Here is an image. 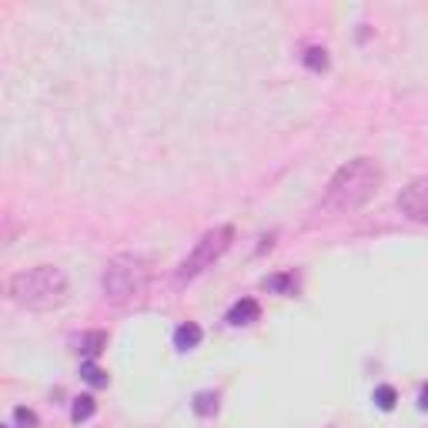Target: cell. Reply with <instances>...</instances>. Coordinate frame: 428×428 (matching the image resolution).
Listing matches in <instances>:
<instances>
[{
	"mask_svg": "<svg viewBox=\"0 0 428 428\" xmlns=\"http://www.w3.org/2000/svg\"><path fill=\"white\" fill-rule=\"evenodd\" d=\"M382 187V168L371 157H355L331 174L324 187V208L328 211H358L362 204L378 194Z\"/></svg>",
	"mask_w": 428,
	"mask_h": 428,
	"instance_id": "1",
	"label": "cell"
},
{
	"mask_svg": "<svg viewBox=\"0 0 428 428\" xmlns=\"http://www.w3.org/2000/svg\"><path fill=\"white\" fill-rule=\"evenodd\" d=\"M7 294H10L14 305L27 308V311H54L67 301V278L54 264L24 268V271L10 275Z\"/></svg>",
	"mask_w": 428,
	"mask_h": 428,
	"instance_id": "2",
	"label": "cell"
},
{
	"mask_svg": "<svg viewBox=\"0 0 428 428\" xmlns=\"http://www.w3.org/2000/svg\"><path fill=\"white\" fill-rule=\"evenodd\" d=\"M148 281H151V261L144 258V255H138V251L114 255V258L107 261L104 278H101L104 294L114 305H127V301L141 298L148 291Z\"/></svg>",
	"mask_w": 428,
	"mask_h": 428,
	"instance_id": "3",
	"label": "cell"
},
{
	"mask_svg": "<svg viewBox=\"0 0 428 428\" xmlns=\"http://www.w3.org/2000/svg\"><path fill=\"white\" fill-rule=\"evenodd\" d=\"M231 241H234V228H231V224H217V228H211L198 241V245L191 248V255L181 261L178 278H181V281H187V278H198L204 268H211L214 261L228 251Z\"/></svg>",
	"mask_w": 428,
	"mask_h": 428,
	"instance_id": "4",
	"label": "cell"
},
{
	"mask_svg": "<svg viewBox=\"0 0 428 428\" xmlns=\"http://www.w3.org/2000/svg\"><path fill=\"white\" fill-rule=\"evenodd\" d=\"M398 211L405 214L408 221L428 224V178H415L412 184L401 187V194H398Z\"/></svg>",
	"mask_w": 428,
	"mask_h": 428,
	"instance_id": "5",
	"label": "cell"
},
{
	"mask_svg": "<svg viewBox=\"0 0 428 428\" xmlns=\"http://www.w3.org/2000/svg\"><path fill=\"white\" fill-rule=\"evenodd\" d=\"M258 318H261V305L255 298H241V301H234L228 311V324H234V328L251 324V321H258Z\"/></svg>",
	"mask_w": 428,
	"mask_h": 428,
	"instance_id": "6",
	"label": "cell"
},
{
	"mask_svg": "<svg viewBox=\"0 0 428 428\" xmlns=\"http://www.w3.org/2000/svg\"><path fill=\"white\" fill-rule=\"evenodd\" d=\"M201 338H204V331H201V324H194V321H184V324H178L174 328V348L178 352H191V348H198Z\"/></svg>",
	"mask_w": 428,
	"mask_h": 428,
	"instance_id": "7",
	"label": "cell"
},
{
	"mask_svg": "<svg viewBox=\"0 0 428 428\" xmlns=\"http://www.w3.org/2000/svg\"><path fill=\"white\" fill-rule=\"evenodd\" d=\"M104 348H107V331H87V335L80 338V355H84L87 362H94Z\"/></svg>",
	"mask_w": 428,
	"mask_h": 428,
	"instance_id": "8",
	"label": "cell"
},
{
	"mask_svg": "<svg viewBox=\"0 0 428 428\" xmlns=\"http://www.w3.org/2000/svg\"><path fill=\"white\" fill-rule=\"evenodd\" d=\"M80 378H84V382L91 385V388H107V382H110L104 368H101V365H94V362H84V365H80Z\"/></svg>",
	"mask_w": 428,
	"mask_h": 428,
	"instance_id": "9",
	"label": "cell"
},
{
	"mask_svg": "<svg viewBox=\"0 0 428 428\" xmlns=\"http://www.w3.org/2000/svg\"><path fill=\"white\" fill-rule=\"evenodd\" d=\"M191 405H194V412H198L201 418H211V415L217 412V395H214V392H198Z\"/></svg>",
	"mask_w": 428,
	"mask_h": 428,
	"instance_id": "10",
	"label": "cell"
},
{
	"mask_svg": "<svg viewBox=\"0 0 428 428\" xmlns=\"http://www.w3.org/2000/svg\"><path fill=\"white\" fill-rule=\"evenodd\" d=\"M94 408H97V405H94V398L91 395H80V398H74L71 418H74V422H87V418L94 415Z\"/></svg>",
	"mask_w": 428,
	"mask_h": 428,
	"instance_id": "11",
	"label": "cell"
},
{
	"mask_svg": "<svg viewBox=\"0 0 428 428\" xmlns=\"http://www.w3.org/2000/svg\"><path fill=\"white\" fill-rule=\"evenodd\" d=\"M395 401H398V395H395V388H392V385H378V388H375V405H378L382 412H392V408H395Z\"/></svg>",
	"mask_w": 428,
	"mask_h": 428,
	"instance_id": "12",
	"label": "cell"
},
{
	"mask_svg": "<svg viewBox=\"0 0 428 428\" xmlns=\"http://www.w3.org/2000/svg\"><path fill=\"white\" fill-rule=\"evenodd\" d=\"M305 64L311 67V71H324V67H328V50H321V47H308Z\"/></svg>",
	"mask_w": 428,
	"mask_h": 428,
	"instance_id": "13",
	"label": "cell"
},
{
	"mask_svg": "<svg viewBox=\"0 0 428 428\" xmlns=\"http://www.w3.org/2000/svg\"><path fill=\"white\" fill-rule=\"evenodd\" d=\"M268 285V291H281V294H291L294 291V275H275L264 281Z\"/></svg>",
	"mask_w": 428,
	"mask_h": 428,
	"instance_id": "14",
	"label": "cell"
},
{
	"mask_svg": "<svg viewBox=\"0 0 428 428\" xmlns=\"http://www.w3.org/2000/svg\"><path fill=\"white\" fill-rule=\"evenodd\" d=\"M14 422L20 428H37V425H41V422H37V415H34L31 408H24V405H17V408H14Z\"/></svg>",
	"mask_w": 428,
	"mask_h": 428,
	"instance_id": "15",
	"label": "cell"
},
{
	"mask_svg": "<svg viewBox=\"0 0 428 428\" xmlns=\"http://www.w3.org/2000/svg\"><path fill=\"white\" fill-rule=\"evenodd\" d=\"M418 408H422V412H428V385L422 388V395H418Z\"/></svg>",
	"mask_w": 428,
	"mask_h": 428,
	"instance_id": "16",
	"label": "cell"
},
{
	"mask_svg": "<svg viewBox=\"0 0 428 428\" xmlns=\"http://www.w3.org/2000/svg\"><path fill=\"white\" fill-rule=\"evenodd\" d=\"M3 428H10V425H3Z\"/></svg>",
	"mask_w": 428,
	"mask_h": 428,
	"instance_id": "17",
	"label": "cell"
}]
</instances>
